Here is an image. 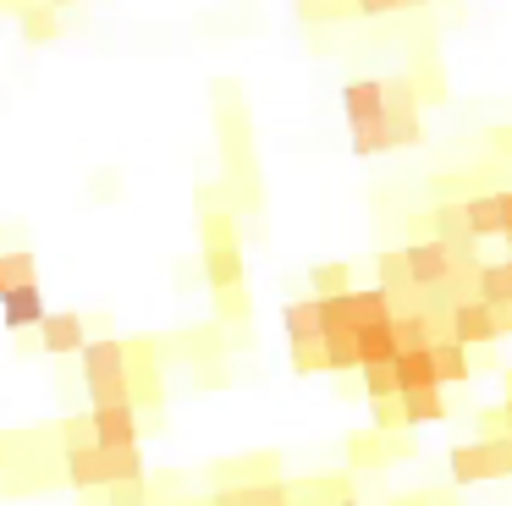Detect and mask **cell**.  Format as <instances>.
<instances>
[{
	"mask_svg": "<svg viewBox=\"0 0 512 506\" xmlns=\"http://www.w3.org/2000/svg\"><path fill=\"white\" fill-rule=\"evenodd\" d=\"M364 11H391V6H402V0H358Z\"/></svg>",
	"mask_w": 512,
	"mask_h": 506,
	"instance_id": "6da1fadb",
	"label": "cell"
}]
</instances>
